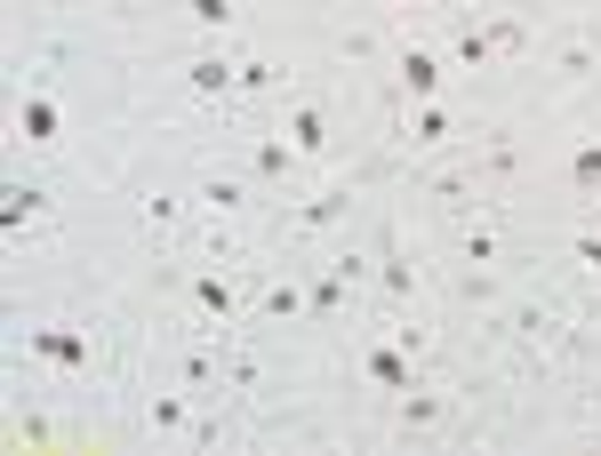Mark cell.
<instances>
[{
  "label": "cell",
  "instance_id": "6da1fadb",
  "mask_svg": "<svg viewBox=\"0 0 601 456\" xmlns=\"http://www.w3.org/2000/svg\"><path fill=\"white\" fill-rule=\"evenodd\" d=\"M25 344L40 361H56V368H89V337H80V328H25Z\"/></svg>",
  "mask_w": 601,
  "mask_h": 456
},
{
  "label": "cell",
  "instance_id": "7a4b0ae2",
  "mask_svg": "<svg viewBox=\"0 0 601 456\" xmlns=\"http://www.w3.org/2000/svg\"><path fill=\"white\" fill-rule=\"evenodd\" d=\"M497 49H522V25H465L458 32V65H489Z\"/></svg>",
  "mask_w": 601,
  "mask_h": 456
},
{
  "label": "cell",
  "instance_id": "3957f363",
  "mask_svg": "<svg viewBox=\"0 0 601 456\" xmlns=\"http://www.w3.org/2000/svg\"><path fill=\"white\" fill-rule=\"evenodd\" d=\"M354 281H361V264H354V257H345V264H329V273H321L314 288H305V313H314V321H329V313H337V297H345Z\"/></svg>",
  "mask_w": 601,
  "mask_h": 456
},
{
  "label": "cell",
  "instance_id": "277c9868",
  "mask_svg": "<svg viewBox=\"0 0 601 456\" xmlns=\"http://www.w3.org/2000/svg\"><path fill=\"white\" fill-rule=\"evenodd\" d=\"M401 89H409V96H418V105H425V96H433V89H442V56H425V49H409V56H401Z\"/></svg>",
  "mask_w": 601,
  "mask_h": 456
},
{
  "label": "cell",
  "instance_id": "5b68a950",
  "mask_svg": "<svg viewBox=\"0 0 601 456\" xmlns=\"http://www.w3.org/2000/svg\"><path fill=\"white\" fill-rule=\"evenodd\" d=\"M184 80H193L201 96H225V89H241V65H225V56H201V65H184Z\"/></svg>",
  "mask_w": 601,
  "mask_h": 456
},
{
  "label": "cell",
  "instance_id": "8992f818",
  "mask_svg": "<svg viewBox=\"0 0 601 456\" xmlns=\"http://www.w3.org/2000/svg\"><path fill=\"white\" fill-rule=\"evenodd\" d=\"M289 144H297V153H321V144H329V120H321L314 105H305V113H289Z\"/></svg>",
  "mask_w": 601,
  "mask_h": 456
},
{
  "label": "cell",
  "instance_id": "52a82bcc",
  "mask_svg": "<svg viewBox=\"0 0 601 456\" xmlns=\"http://www.w3.org/2000/svg\"><path fill=\"white\" fill-rule=\"evenodd\" d=\"M369 377H378L385 392H409V361H401L393 344H378V352H369Z\"/></svg>",
  "mask_w": 601,
  "mask_h": 456
},
{
  "label": "cell",
  "instance_id": "ba28073f",
  "mask_svg": "<svg viewBox=\"0 0 601 456\" xmlns=\"http://www.w3.org/2000/svg\"><path fill=\"white\" fill-rule=\"evenodd\" d=\"M25 136H33V144L56 136V105H49V96H25Z\"/></svg>",
  "mask_w": 601,
  "mask_h": 456
},
{
  "label": "cell",
  "instance_id": "9c48e42d",
  "mask_svg": "<svg viewBox=\"0 0 601 456\" xmlns=\"http://www.w3.org/2000/svg\"><path fill=\"white\" fill-rule=\"evenodd\" d=\"M570 177L586 184V193H601V144H577V153H570Z\"/></svg>",
  "mask_w": 601,
  "mask_h": 456
},
{
  "label": "cell",
  "instance_id": "30bf717a",
  "mask_svg": "<svg viewBox=\"0 0 601 456\" xmlns=\"http://www.w3.org/2000/svg\"><path fill=\"white\" fill-rule=\"evenodd\" d=\"M257 169H265V177H289V169H297V144H281V136L257 144Z\"/></svg>",
  "mask_w": 601,
  "mask_h": 456
},
{
  "label": "cell",
  "instance_id": "8fae6325",
  "mask_svg": "<svg viewBox=\"0 0 601 456\" xmlns=\"http://www.w3.org/2000/svg\"><path fill=\"white\" fill-rule=\"evenodd\" d=\"M193 297H201V313H209V321H225V313H233V288H225L217 273H209V281H201V288H193Z\"/></svg>",
  "mask_w": 601,
  "mask_h": 456
},
{
  "label": "cell",
  "instance_id": "7c38bea8",
  "mask_svg": "<svg viewBox=\"0 0 601 456\" xmlns=\"http://www.w3.org/2000/svg\"><path fill=\"white\" fill-rule=\"evenodd\" d=\"M33 209H40V193H25V184H9V200H0V224L16 233V224H25Z\"/></svg>",
  "mask_w": 601,
  "mask_h": 456
},
{
  "label": "cell",
  "instance_id": "4fadbf2b",
  "mask_svg": "<svg viewBox=\"0 0 601 456\" xmlns=\"http://www.w3.org/2000/svg\"><path fill=\"white\" fill-rule=\"evenodd\" d=\"M401 417H409V425H433V417H442V401H433V392H418V385H409V392H401Z\"/></svg>",
  "mask_w": 601,
  "mask_h": 456
},
{
  "label": "cell",
  "instance_id": "5bb4252c",
  "mask_svg": "<svg viewBox=\"0 0 601 456\" xmlns=\"http://www.w3.org/2000/svg\"><path fill=\"white\" fill-rule=\"evenodd\" d=\"M345 217V193H321V200H305V224H337Z\"/></svg>",
  "mask_w": 601,
  "mask_h": 456
},
{
  "label": "cell",
  "instance_id": "9a60e30c",
  "mask_svg": "<svg viewBox=\"0 0 601 456\" xmlns=\"http://www.w3.org/2000/svg\"><path fill=\"white\" fill-rule=\"evenodd\" d=\"M153 425L161 432H184V401H177V392H161V401H153Z\"/></svg>",
  "mask_w": 601,
  "mask_h": 456
},
{
  "label": "cell",
  "instance_id": "2e32d148",
  "mask_svg": "<svg viewBox=\"0 0 601 456\" xmlns=\"http://www.w3.org/2000/svg\"><path fill=\"white\" fill-rule=\"evenodd\" d=\"M442 136H449V120L425 105V113H418V129H409V144H442Z\"/></svg>",
  "mask_w": 601,
  "mask_h": 456
},
{
  "label": "cell",
  "instance_id": "e0dca14e",
  "mask_svg": "<svg viewBox=\"0 0 601 456\" xmlns=\"http://www.w3.org/2000/svg\"><path fill=\"white\" fill-rule=\"evenodd\" d=\"M265 313H273V321H289V313H305V297H297V288H289V281H281V288H273V297H265Z\"/></svg>",
  "mask_w": 601,
  "mask_h": 456
},
{
  "label": "cell",
  "instance_id": "ac0fdd59",
  "mask_svg": "<svg viewBox=\"0 0 601 456\" xmlns=\"http://www.w3.org/2000/svg\"><path fill=\"white\" fill-rule=\"evenodd\" d=\"M193 25H233V0H193Z\"/></svg>",
  "mask_w": 601,
  "mask_h": 456
},
{
  "label": "cell",
  "instance_id": "d6986e66",
  "mask_svg": "<svg viewBox=\"0 0 601 456\" xmlns=\"http://www.w3.org/2000/svg\"><path fill=\"white\" fill-rule=\"evenodd\" d=\"M577 264H593V273H601V233H577Z\"/></svg>",
  "mask_w": 601,
  "mask_h": 456
},
{
  "label": "cell",
  "instance_id": "ffe728a7",
  "mask_svg": "<svg viewBox=\"0 0 601 456\" xmlns=\"http://www.w3.org/2000/svg\"><path fill=\"white\" fill-rule=\"evenodd\" d=\"M385 9H401V0H385Z\"/></svg>",
  "mask_w": 601,
  "mask_h": 456
},
{
  "label": "cell",
  "instance_id": "44dd1931",
  "mask_svg": "<svg viewBox=\"0 0 601 456\" xmlns=\"http://www.w3.org/2000/svg\"><path fill=\"white\" fill-rule=\"evenodd\" d=\"M593 217H601V200H593Z\"/></svg>",
  "mask_w": 601,
  "mask_h": 456
}]
</instances>
